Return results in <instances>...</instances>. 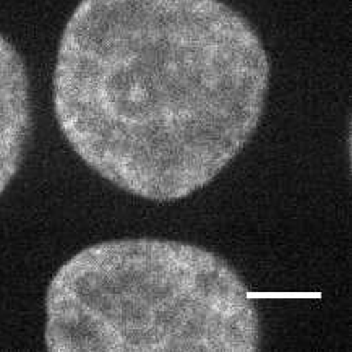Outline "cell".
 <instances>
[{"mask_svg": "<svg viewBox=\"0 0 352 352\" xmlns=\"http://www.w3.org/2000/svg\"><path fill=\"white\" fill-rule=\"evenodd\" d=\"M268 88L258 33L221 0H81L58 44L52 101L89 169L173 203L241 155Z\"/></svg>", "mask_w": 352, "mask_h": 352, "instance_id": "cell-1", "label": "cell"}, {"mask_svg": "<svg viewBox=\"0 0 352 352\" xmlns=\"http://www.w3.org/2000/svg\"><path fill=\"white\" fill-rule=\"evenodd\" d=\"M31 129L28 72L10 41L0 34V195L21 168Z\"/></svg>", "mask_w": 352, "mask_h": 352, "instance_id": "cell-3", "label": "cell"}, {"mask_svg": "<svg viewBox=\"0 0 352 352\" xmlns=\"http://www.w3.org/2000/svg\"><path fill=\"white\" fill-rule=\"evenodd\" d=\"M51 352H256L261 322L241 274L192 243L122 239L65 261L46 294Z\"/></svg>", "mask_w": 352, "mask_h": 352, "instance_id": "cell-2", "label": "cell"}]
</instances>
